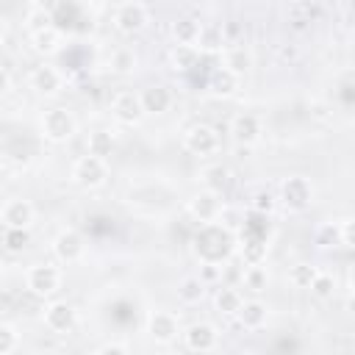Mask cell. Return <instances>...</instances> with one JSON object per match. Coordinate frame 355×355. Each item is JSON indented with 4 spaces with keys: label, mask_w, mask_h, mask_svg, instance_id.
Masks as SVG:
<instances>
[{
    "label": "cell",
    "mask_w": 355,
    "mask_h": 355,
    "mask_svg": "<svg viewBox=\"0 0 355 355\" xmlns=\"http://www.w3.org/2000/svg\"><path fill=\"white\" fill-rule=\"evenodd\" d=\"M194 252H197L200 261H216V263H222L233 252V236H230V230H225L216 222L202 225V230L194 239Z\"/></svg>",
    "instance_id": "obj_1"
},
{
    "label": "cell",
    "mask_w": 355,
    "mask_h": 355,
    "mask_svg": "<svg viewBox=\"0 0 355 355\" xmlns=\"http://www.w3.org/2000/svg\"><path fill=\"white\" fill-rule=\"evenodd\" d=\"M39 128H42V136H44L47 141H53V144H64V141H69V139L75 136L78 122H75L72 111L55 105V108H47V111L42 114Z\"/></svg>",
    "instance_id": "obj_2"
},
{
    "label": "cell",
    "mask_w": 355,
    "mask_h": 355,
    "mask_svg": "<svg viewBox=\"0 0 355 355\" xmlns=\"http://www.w3.org/2000/svg\"><path fill=\"white\" fill-rule=\"evenodd\" d=\"M72 180L80 189H100L108 180V161L105 158H97V155H89V153L80 155L72 164Z\"/></svg>",
    "instance_id": "obj_3"
},
{
    "label": "cell",
    "mask_w": 355,
    "mask_h": 355,
    "mask_svg": "<svg viewBox=\"0 0 355 355\" xmlns=\"http://www.w3.org/2000/svg\"><path fill=\"white\" fill-rule=\"evenodd\" d=\"M183 147L191 153V155H216L219 147H222V139L216 133V128L205 125V122H197L191 125L186 133H183Z\"/></svg>",
    "instance_id": "obj_4"
},
{
    "label": "cell",
    "mask_w": 355,
    "mask_h": 355,
    "mask_svg": "<svg viewBox=\"0 0 355 355\" xmlns=\"http://www.w3.org/2000/svg\"><path fill=\"white\" fill-rule=\"evenodd\" d=\"M25 286L36 297H53L61 288V269L53 263H33L25 275Z\"/></svg>",
    "instance_id": "obj_5"
},
{
    "label": "cell",
    "mask_w": 355,
    "mask_h": 355,
    "mask_svg": "<svg viewBox=\"0 0 355 355\" xmlns=\"http://www.w3.org/2000/svg\"><path fill=\"white\" fill-rule=\"evenodd\" d=\"M280 202L288 211H305L313 202V186H311V180L302 178V175H294V178L283 180V186H280Z\"/></svg>",
    "instance_id": "obj_6"
},
{
    "label": "cell",
    "mask_w": 355,
    "mask_h": 355,
    "mask_svg": "<svg viewBox=\"0 0 355 355\" xmlns=\"http://www.w3.org/2000/svg\"><path fill=\"white\" fill-rule=\"evenodd\" d=\"M111 114L116 122L122 125H139L147 114L141 108V100H139V92H119L114 100H111Z\"/></svg>",
    "instance_id": "obj_7"
},
{
    "label": "cell",
    "mask_w": 355,
    "mask_h": 355,
    "mask_svg": "<svg viewBox=\"0 0 355 355\" xmlns=\"http://www.w3.org/2000/svg\"><path fill=\"white\" fill-rule=\"evenodd\" d=\"M222 194L211 191V189H200L191 200H189V214L200 222V225H208V222H216L219 211H222Z\"/></svg>",
    "instance_id": "obj_8"
},
{
    "label": "cell",
    "mask_w": 355,
    "mask_h": 355,
    "mask_svg": "<svg viewBox=\"0 0 355 355\" xmlns=\"http://www.w3.org/2000/svg\"><path fill=\"white\" fill-rule=\"evenodd\" d=\"M53 252H55L58 261H64V263H75V261H80L83 252H86V239H83L75 227H67V230H61V233L55 236V241H53Z\"/></svg>",
    "instance_id": "obj_9"
},
{
    "label": "cell",
    "mask_w": 355,
    "mask_h": 355,
    "mask_svg": "<svg viewBox=\"0 0 355 355\" xmlns=\"http://www.w3.org/2000/svg\"><path fill=\"white\" fill-rule=\"evenodd\" d=\"M147 333L155 344H172L180 333L178 316L172 311H153L150 319H147Z\"/></svg>",
    "instance_id": "obj_10"
},
{
    "label": "cell",
    "mask_w": 355,
    "mask_h": 355,
    "mask_svg": "<svg viewBox=\"0 0 355 355\" xmlns=\"http://www.w3.org/2000/svg\"><path fill=\"white\" fill-rule=\"evenodd\" d=\"M183 341L191 352H211L219 344V330L211 322H194L183 330Z\"/></svg>",
    "instance_id": "obj_11"
},
{
    "label": "cell",
    "mask_w": 355,
    "mask_h": 355,
    "mask_svg": "<svg viewBox=\"0 0 355 355\" xmlns=\"http://www.w3.org/2000/svg\"><path fill=\"white\" fill-rule=\"evenodd\" d=\"M114 25H116V31H122V33H139L144 25H147V8L139 3V0H128V3H122L116 11H114Z\"/></svg>",
    "instance_id": "obj_12"
},
{
    "label": "cell",
    "mask_w": 355,
    "mask_h": 355,
    "mask_svg": "<svg viewBox=\"0 0 355 355\" xmlns=\"http://www.w3.org/2000/svg\"><path fill=\"white\" fill-rule=\"evenodd\" d=\"M230 139L241 147H252L261 139V119L252 111H241L230 119Z\"/></svg>",
    "instance_id": "obj_13"
},
{
    "label": "cell",
    "mask_w": 355,
    "mask_h": 355,
    "mask_svg": "<svg viewBox=\"0 0 355 355\" xmlns=\"http://www.w3.org/2000/svg\"><path fill=\"white\" fill-rule=\"evenodd\" d=\"M42 319H44V327L50 333H69L75 327V308L67 300H53L44 308Z\"/></svg>",
    "instance_id": "obj_14"
},
{
    "label": "cell",
    "mask_w": 355,
    "mask_h": 355,
    "mask_svg": "<svg viewBox=\"0 0 355 355\" xmlns=\"http://www.w3.org/2000/svg\"><path fill=\"white\" fill-rule=\"evenodd\" d=\"M33 216H36L33 205H31L28 200H22V197L8 200V202L0 208V222H3L6 227H31Z\"/></svg>",
    "instance_id": "obj_15"
},
{
    "label": "cell",
    "mask_w": 355,
    "mask_h": 355,
    "mask_svg": "<svg viewBox=\"0 0 355 355\" xmlns=\"http://www.w3.org/2000/svg\"><path fill=\"white\" fill-rule=\"evenodd\" d=\"M139 100H141L144 114H153V116L166 114V111L172 108V92H169L166 86H161V83L144 86V89L139 92Z\"/></svg>",
    "instance_id": "obj_16"
},
{
    "label": "cell",
    "mask_w": 355,
    "mask_h": 355,
    "mask_svg": "<svg viewBox=\"0 0 355 355\" xmlns=\"http://www.w3.org/2000/svg\"><path fill=\"white\" fill-rule=\"evenodd\" d=\"M61 86H64V75L55 69V67H36L33 72H31V89L36 92V94H42V97H50V94H58L61 92Z\"/></svg>",
    "instance_id": "obj_17"
},
{
    "label": "cell",
    "mask_w": 355,
    "mask_h": 355,
    "mask_svg": "<svg viewBox=\"0 0 355 355\" xmlns=\"http://www.w3.org/2000/svg\"><path fill=\"white\" fill-rule=\"evenodd\" d=\"M236 319H239V324L244 327V330H258V327H263L266 324V319H269V308H266V302H261V300H241V305H239V311L233 313Z\"/></svg>",
    "instance_id": "obj_18"
},
{
    "label": "cell",
    "mask_w": 355,
    "mask_h": 355,
    "mask_svg": "<svg viewBox=\"0 0 355 355\" xmlns=\"http://www.w3.org/2000/svg\"><path fill=\"white\" fill-rule=\"evenodd\" d=\"M222 55V67H227L230 72H236V75H247L252 67H255V58H252V53L244 47V44H225V50L219 53Z\"/></svg>",
    "instance_id": "obj_19"
},
{
    "label": "cell",
    "mask_w": 355,
    "mask_h": 355,
    "mask_svg": "<svg viewBox=\"0 0 355 355\" xmlns=\"http://www.w3.org/2000/svg\"><path fill=\"white\" fill-rule=\"evenodd\" d=\"M239 86H241V75L230 72L227 67H216V69L211 72V78H208V89H211L216 97H233V94L239 92Z\"/></svg>",
    "instance_id": "obj_20"
},
{
    "label": "cell",
    "mask_w": 355,
    "mask_h": 355,
    "mask_svg": "<svg viewBox=\"0 0 355 355\" xmlns=\"http://www.w3.org/2000/svg\"><path fill=\"white\" fill-rule=\"evenodd\" d=\"M225 33H222V25H214V22H205V25H200V33H197V42H194V47L200 50V53H208V55H214V53H222L225 50Z\"/></svg>",
    "instance_id": "obj_21"
},
{
    "label": "cell",
    "mask_w": 355,
    "mask_h": 355,
    "mask_svg": "<svg viewBox=\"0 0 355 355\" xmlns=\"http://www.w3.org/2000/svg\"><path fill=\"white\" fill-rule=\"evenodd\" d=\"M31 44L39 55H55L61 50V31L55 25H47L42 31H33L31 33Z\"/></svg>",
    "instance_id": "obj_22"
},
{
    "label": "cell",
    "mask_w": 355,
    "mask_h": 355,
    "mask_svg": "<svg viewBox=\"0 0 355 355\" xmlns=\"http://www.w3.org/2000/svg\"><path fill=\"white\" fill-rule=\"evenodd\" d=\"M200 58H202V53L194 44H175L169 53V64L175 72H191L200 64Z\"/></svg>",
    "instance_id": "obj_23"
},
{
    "label": "cell",
    "mask_w": 355,
    "mask_h": 355,
    "mask_svg": "<svg viewBox=\"0 0 355 355\" xmlns=\"http://www.w3.org/2000/svg\"><path fill=\"white\" fill-rule=\"evenodd\" d=\"M200 178H202V189H211V191H216V194H225V189L230 186V169L225 166V164H208L202 172H200Z\"/></svg>",
    "instance_id": "obj_24"
},
{
    "label": "cell",
    "mask_w": 355,
    "mask_h": 355,
    "mask_svg": "<svg viewBox=\"0 0 355 355\" xmlns=\"http://www.w3.org/2000/svg\"><path fill=\"white\" fill-rule=\"evenodd\" d=\"M288 22L297 28V31H302V28H308L316 17H319V8L313 6V3H308V0H294L291 6H288Z\"/></svg>",
    "instance_id": "obj_25"
},
{
    "label": "cell",
    "mask_w": 355,
    "mask_h": 355,
    "mask_svg": "<svg viewBox=\"0 0 355 355\" xmlns=\"http://www.w3.org/2000/svg\"><path fill=\"white\" fill-rule=\"evenodd\" d=\"M86 153L108 161V155L114 153V133L111 130H92L86 139Z\"/></svg>",
    "instance_id": "obj_26"
},
{
    "label": "cell",
    "mask_w": 355,
    "mask_h": 355,
    "mask_svg": "<svg viewBox=\"0 0 355 355\" xmlns=\"http://www.w3.org/2000/svg\"><path fill=\"white\" fill-rule=\"evenodd\" d=\"M202 297H205V283L197 275H189V277H183L178 283V300L183 305H197Z\"/></svg>",
    "instance_id": "obj_27"
},
{
    "label": "cell",
    "mask_w": 355,
    "mask_h": 355,
    "mask_svg": "<svg viewBox=\"0 0 355 355\" xmlns=\"http://www.w3.org/2000/svg\"><path fill=\"white\" fill-rule=\"evenodd\" d=\"M266 283H269V272H266L263 261L261 263H247V269L241 272V286L250 288L252 294H261L266 288Z\"/></svg>",
    "instance_id": "obj_28"
},
{
    "label": "cell",
    "mask_w": 355,
    "mask_h": 355,
    "mask_svg": "<svg viewBox=\"0 0 355 355\" xmlns=\"http://www.w3.org/2000/svg\"><path fill=\"white\" fill-rule=\"evenodd\" d=\"M197 33H200V22L194 17H180L172 22V36L178 44H194Z\"/></svg>",
    "instance_id": "obj_29"
},
{
    "label": "cell",
    "mask_w": 355,
    "mask_h": 355,
    "mask_svg": "<svg viewBox=\"0 0 355 355\" xmlns=\"http://www.w3.org/2000/svg\"><path fill=\"white\" fill-rule=\"evenodd\" d=\"M111 72H116V75H130L133 69H136V64H139V58H136V53H133V47H116L114 53H111Z\"/></svg>",
    "instance_id": "obj_30"
},
{
    "label": "cell",
    "mask_w": 355,
    "mask_h": 355,
    "mask_svg": "<svg viewBox=\"0 0 355 355\" xmlns=\"http://www.w3.org/2000/svg\"><path fill=\"white\" fill-rule=\"evenodd\" d=\"M241 291H236L233 286H222L219 291H216V297H214V302H216V311L219 313H225V316H233L236 311H239V305H241Z\"/></svg>",
    "instance_id": "obj_31"
},
{
    "label": "cell",
    "mask_w": 355,
    "mask_h": 355,
    "mask_svg": "<svg viewBox=\"0 0 355 355\" xmlns=\"http://www.w3.org/2000/svg\"><path fill=\"white\" fill-rule=\"evenodd\" d=\"M308 288H311V294H313L316 300H330V297L336 294V288H338V280H336V275H330V272H316Z\"/></svg>",
    "instance_id": "obj_32"
},
{
    "label": "cell",
    "mask_w": 355,
    "mask_h": 355,
    "mask_svg": "<svg viewBox=\"0 0 355 355\" xmlns=\"http://www.w3.org/2000/svg\"><path fill=\"white\" fill-rule=\"evenodd\" d=\"M241 258H244V263H261V261H266V241L258 239V236H247L244 244H241Z\"/></svg>",
    "instance_id": "obj_33"
},
{
    "label": "cell",
    "mask_w": 355,
    "mask_h": 355,
    "mask_svg": "<svg viewBox=\"0 0 355 355\" xmlns=\"http://www.w3.org/2000/svg\"><path fill=\"white\" fill-rule=\"evenodd\" d=\"M28 241H31L28 227H6V233H3V244L8 252H22L28 247Z\"/></svg>",
    "instance_id": "obj_34"
},
{
    "label": "cell",
    "mask_w": 355,
    "mask_h": 355,
    "mask_svg": "<svg viewBox=\"0 0 355 355\" xmlns=\"http://www.w3.org/2000/svg\"><path fill=\"white\" fill-rule=\"evenodd\" d=\"M316 272H319V269L311 266V263H294V266L288 269V280H291L294 288H308Z\"/></svg>",
    "instance_id": "obj_35"
},
{
    "label": "cell",
    "mask_w": 355,
    "mask_h": 355,
    "mask_svg": "<svg viewBox=\"0 0 355 355\" xmlns=\"http://www.w3.org/2000/svg\"><path fill=\"white\" fill-rule=\"evenodd\" d=\"M313 241H316V247H336L338 244V225H333V222H322L316 230H313Z\"/></svg>",
    "instance_id": "obj_36"
},
{
    "label": "cell",
    "mask_w": 355,
    "mask_h": 355,
    "mask_svg": "<svg viewBox=\"0 0 355 355\" xmlns=\"http://www.w3.org/2000/svg\"><path fill=\"white\" fill-rule=\"evenodd\" d=\"M275 202H277V197H275L269 189H261V191H255V194H252V200H250V211L269 214V211L275 208Z\"/></svg>",
    "instance_id": "obj_37"
},
{
    "label": "cell",
    "mask_w": 355,
    "mask_h": 355,
    "mask_svg": "<svg viewBox=\"0 0 355 355\" xmlns=\"http://www.w3.org/2000/svg\"><path fill=\"white\" fill-rule=\"evenodd\" d=\"M17 330L11 324H0V355H8L17 349Z\"/></svg>",
    "instance_id": "obj_38"
},
{
    "label": "cell",
    "mask_w": 355,
    "mask_h": 355,
    "mask_svg": "<svg viewBox=\"0 0 355 355\" xmlns=\"http://www.w3.org/2000/svg\"><path fill=\"white\" fill-rule=\"evenodd\" d=\"M205 286L208 283H216V280H222V263H216V261H202V266H200V275H197Z\"/></svg>",
    "instance_id": "obj_39"
},
{
    "label": "cell",
    "mask_w": 355,
    "mask_h": 355,
    "mask_svg": "<svg viewBox=\"0 0 355 355\" xmlns=\"http://www.w3.org/2000/svg\"><path fill=\"white\" fill-rule=\"evenodd\" d=\"M50 22H53V17H50L44 8H36V11H31V14H28V28H31V33H33V31L47 28Z\"/></svg>",
    "instance_id": "obj_40"
},
{
    "label": "cell",
    "mask_w": 355,
    "mask_h": 355,
    "mask_svg": "<svg viewBox=\"0 0 355 355\" xmlns=\"http://www.w3.org/2000/svg\"><path fill=\"white\" fill-rule=\"evenodd\" d=\"M338 244L352 250L355 247V233H352V219H341L338 222Z\"/></svg>",
    "instance_id": "obj_41"
},
{
    "label": "cell",
    "mask_w": 355,
    "mask_h": 355,
    "mask_svg": "<svg viewBox=\"0 0 355 355\" xmlns=\"http://www.w3.org/2000/svg\"><path fill=\"white\" fill-rule=\"evenodd\" d=\"M128 352H130V347L125 341H105L97 347V355H128Z\"/></svg>",
    "instance_id": "obj_42"
},
{
    "label": "cell",
    "mask_w": 355,
    "mask_h": 355,
    "mask_svg": "<svg viewBox=\"0 0 355 355\" xmlns=\"http://www.w3.org/2000/svg\"><path fill=\"white\" fill-rule=\"evenodd\" d=\"M8 89H11V75L0 67V97H6V94H8Z\"/></svg>",
    "instance_id": "obj_43"
},
{
    "label": "cell",
    "mask_w": 355,
    "mask_h": 355,
    "mask_svg": "<svg viewBox=\"0 0 355 355\" xmlns=\"http://www.w3.org/2000/svg\"><path fill=\"white\" fill-rule=\"evenodd\" d=\"M6 33H8V28H6V19L0 17V44L6 42Z\"/></svg>",
    "instance_id": "obj_44"
},
{
    "label": "cell",
    "mask_w": 355,
    "mask_h": 355,
    "mask_svg": "<svg viewBox=\"0 0 355 355\" xmlns=\"http://www.w3.org/2000/svg\"><path fill=\"white\" fill-rule=\"evenodd\" d=\"M0 3H3V0H0Z\"/></svg>",
    "instance_id": "obj_45"
}]
</instances>
